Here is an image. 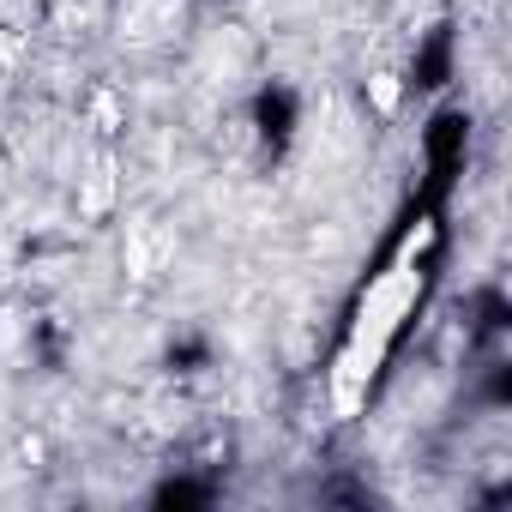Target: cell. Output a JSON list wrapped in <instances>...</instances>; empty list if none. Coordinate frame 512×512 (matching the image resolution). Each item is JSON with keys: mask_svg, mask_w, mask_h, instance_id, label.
Listing matches in <instances>:
<instances>
[{"mask_svg": "<svg viewBox=\"0 0 512 512\" xmlns=\"http://www.w3.org/2000/svg\"><path fill=\"white\" fill-rule=\"evenodd\" d=\"M428 241H434V223H416V229L404 235V247H398V260L368 284V296H362V308H356V326H350V344H344V356H338V368H332V410H338V416H356V410H362L374 368L386 362L398 326L410 320V308H416V296H422V266H416V260H422Z\"/></svg>", "mask_w": 512, "mask_h": 512, "instance_id": "obj_1", "label": "cell"}, {"mask_svg": "<svg viewBox=\"0 0 512 512\" xmlns=\"http://www.w3.org/2000/svg\"><path fill=\"white\" fill-rule=\"evenodd\" d=\"M109 199H115V169L103 163V169L91 175V187H85V199H79V211H85V217H103V211H109Z\"/></svg>", "mask_w": 512, "mask_h": 512, "instance_id": "obj_2", "label": "cell"}, {"mask_svg": "<svg viewBox=\"0 0 512 512\" xmlns=\"http://www.w3.org/2000/svg\"><path fill=\"white\" fill-rule=\"evenodd\" d=\"M398 97H404V91H398V73H374V79H368V103H374L380 115H398Z\"/></svg>", "mask_w": 512, "mask_h": 512, "instance_id": "obj_3", "label": "cell"}, {"mask_svg": "<svg viewBox=\"0 0 512 512\" xmlns=\"http://www.w3.org/2000/svg\"><path fill=\"white\" fill-rule=\"evenodd\" d=\"M91 115H97V127H103V133H115V127H121V103H115L109 91H97V97H91Z\"/></svg>", "mask_w": 512, "mask_h": 512, "instance_id": "obj_4", "label": "cell"}, {"mask_svg": "<svg viewBox=\"0 0 512 512\" xmlns=\"http://www.w3.org/2000/svg\"><path fill=\"white\" fill-rule=\"evenodd\" d=\"M0 187H7V145H0Z\"/></svg>", "mask_w": 512, "mask_h": 512, "instance_id": "obj_5", "label": "cell"}]
</instances>
